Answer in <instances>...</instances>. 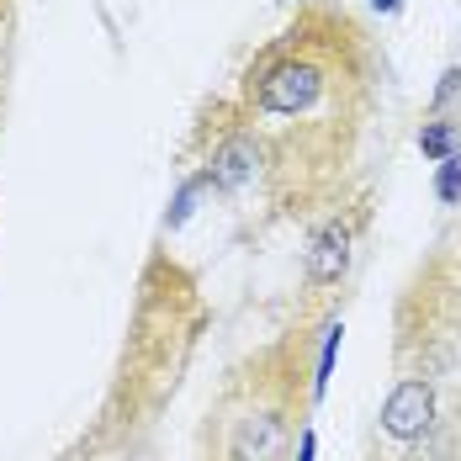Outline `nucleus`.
<instances>
[{"label":"nucleus","mask_w":461,"mask_h":461,"mask_svg":"<svg viewBox=\"0 0 461 461\" xmlns=\"http://www.w3.org/2000/svg\"><path fill=\"white\" fill-rule=\"evenodd\" d=\"M323 91V75L319 64H303V59H286L276 69H266L260 75V86H255V106H266V112H308Z\"/></svg>","instance_id":"nucleus-1"},{"label":"nucleus","mask_w":461,"mask_h":461,"mask_svg":"<svg viewBox=\"0 0 461 461\" xmlns=\"http://www.w3.org/2000/svg\"><path fill=\"white\" fill-rule=\"evenodd\" d=\"M429 414H435L429 387H424V382H398L393 398H387V409H382V429H387L393 440H414V435L429 429Z\"/></svg>","instance_id":"nucleus-2"},{"label":"nucleus","mask_w":461,"mask_h":461,"mask_svg":"<svg viewBox=\"0 0 461 461\" xmlns=\"http://www.w3.org/2000/svg\"><path fill=\"white\" fill-rule=\"evenodd\" d=\"M286 456V424L281 414H249L233 435V461H281Z\"/></svg>","instance_id":"nucleus-3"},{"label":"nucleus","mask_w":461,"mask_h":461,"mask_svg":"<svg viewBox=\"0 0 461 461\" xmlns=\"http://www.w3.org/2000/svg\"><path fill=\"white\" fill-rule=\"evenodd\" d=\"M255 176H260V149H255V139H244V133H233L212 154V170H207V181L223 185V191H244V185H255Z\"/></svg>","instance_id":"nucleus-4"},{"label":"nucleus","mask_w":461,"mask_h":461,"mask_svg":"<svg viewBox=\"0 0 461 461\" xmlns=\"http://www.w3.org/2000/svg\"><path fill=\"white\" fill-rule=\"evenodd\" d=\"M345 266H350V233L334 223V229H323L319 239H313V249H308V281H339Z\"/></svg>","instance_id":"nucleus-5"},{"label":"nucleus","mask_w":461,"mask_h":461,"mask_svg":"<svg viewBox=\"0 0 461 461\" xmlns=\"http://www.w3.org/2000/svg\"><path fill=\"white\" fill-rule=\"evenodd\" d=\"M419 149H424L429 159H451V154H461V128H451V122H424Z\"/></svg>","instance_id":"nucleus-6"},{"label":"nucleus","mask_w":461,"mask_h":461,"mask_svg":"<svg viewBox=\"0 0 461 461\" xmlns=\"http://www.w3.org/2000/svg\"><path fill=\"white\" fill-rule=\"evenodd\" d=\"M207 185H212V181H207V176H196V181H185V185H181V196H176V207H170V218H165L170 229H181L185 218L196 212V196H202Z\"/></svg>","instance_id":"nucleus-7"},{"label":"nucleus","mask_w":461,"mask_h":461,"mask_svg":"<svg viewBox=\"0 0 461 461\" xmlns=\"http://www.w3.org/2000/svg\"><path fill=\"white\" fill-rule=\"evenodd\" d=\"M435 191H440V202H461V154L440 159V181H435Z\"/></svg>","instance_id":"nucleus-8"},{"label":"nucleus","mask_w":461,"mask_h":461,"mask_svg":"<svg viewBox=\"0 0 461 461\" xmlns=\"http://www.w3.org/2000/svg\"><path fill=\"white\" fill-rule=\"evenodd\" d=\"M334 350H339V323L323 334V356H319V376H313V393H323L329 387V371H334Z\"/></svg>","instance_id":"nucleus-9"},{"label":"nucleus","mask_w":461,"mask_h":461,"mask_svg":"<svg viewBox=\"0 0 461 461\" xmlns=\"http://www.w3.org/2000/svg\"><path fill=\"white\" fill-rule=\"evenodd\" d=\"M313 446H319V440H313V429H303V446H297V461H313Z\"/></svg>","instance_id":"nucleus-10"},{"label":"nucleus","mask_w":461,"mask_h":461,"mask_svg":"<svg viewBox=\"0 0 461 461\" xmlns=\"http://www.w3.org/2000/svg\"><path fill=\"white\" fill-rule=\"evenodd\" d=\"M371 5H376V11H393V5H398V0H371Z\"/></svg>","instance_id":"nucleus-11"}]
</instances>
